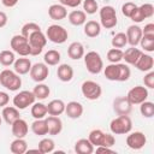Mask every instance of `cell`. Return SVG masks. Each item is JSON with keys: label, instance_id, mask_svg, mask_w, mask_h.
<instances>
[{"label": "cell", "instance_id": "obj_53", "mask_svg": "<svg viewBox=\"0 0 154 154\" xmlns=\"http://www.w3.org/2000/svg\"><path fill=\"white\" fill-rule=\"evenodd\" d=\"M6 24H7V14L0 11V28H4Z\"/></svg>", "mask_w": 154, "mask_h": 154}, {"label": "cell", "instance_id": "obj_16", "mask_svg": "<svg viewBox=\"0 0 154 154\" xmlns=\"http://www.w3.org/2000/svg\"><path fill=\"white\" fill-rule=\"evenodd\" d=\"M125 35H126V38H128V43L130 46L136 47L140 43V40L142 37V28H140L136 24H132L126 29Z\"/></svg>", "mask_w": 154, "mask_h": 154}, {"label": "cell", "instance_id": "obj_4", "mask_svg": "<svg viewBox=\"0 0 154 154\" xmlns=\"http://www.w3.org/2000/svg\"><path fill=\"white\" fill-rule=\"evenodd\" d=\"M132 129V122L129 116H118L109 123V130L114 135H126Z\"/></svg>", "mask_w": 154, "mask_h": 154}, {"label": "cell", "instance_id": "obj_6", "mask_svg": "<svg viewBox=\"0 0 154 154\" xmlns=\"http://www.w3.org/2000/svg\"><path fill=\"white\" fill-rule=\"evenodd\" d=\"M99 14H100V22L101 25L106 29H112L117 25L118 23V18H117V13H116V8L111 5H106L102 6L99 10Z\"/></svg>", "mask_w": 154, "mask_h": 154}, {"label": "cell", "instance_id": "obj_20", "mask_svg": "<svg viewBox=\"0 0 154 154\" xmlns=\"http://www.w3.org/2000/svg\"><path fill=\"white\" fill-rule=\"evenodd\" d=\"M48 16L53 20H61L67 17V10L64 5L60 4H53L48 7Z\"/></svg>", "mask_w": 154, "mask_h": 154}, {"label": "cell", "instance_id": "obj_47", "mask_svg": "<svg viewBox=\"0 0 154 154\" xmlns=\"http://www.w3.org/2000/svg\"><path fill=\"white\" fill-rule=\"evenodd\" d=\"M143 83L146 88H149V89L154 88V72L152 70L148 71V73L143 77Z\"/></svg>", "mask_w": 154, "mask_h": 154}, {"label": "cell", "instance_id": "obj_11", "mask_svg": "<svg viewBox=\"0 0 154 154\" xmlns=\"http://www.w3.org/2000/svg\"><path fill=\"white\" fill-rule=\"evenodd\" d=\"M126 99L131 105H140L148 99V89L143 85H136L128 91Z\"/></svg>", "mask_w": 154, "mask_h": 154}, {"label": "cell", "instance_id": "obj_29", "mask_svg": "<svg viewBox=\"0 0 154 154\" xmlns=\"http://www.w3.org/2000/svg\"><path fill=\"white\" fill-rule=\"evenodd\" d=\"M69 22L75 26H81L87 22V13L81 10H73L69 13Z\"/></svg>", "mask_w": 154, "mask_h": 154}, {"label": "cell", "instance_id": "obj_33", "mask_svg": "<svg viewBox=\"0 0 154 154\" xmlns=\"http://www.w3.org/2000/svg\"><path fill=\"white\" fill-rule=\"evenodd\" d=\"M32 93H34V95H35V97L37 100H45V99H47L49 96L51 89H49V87L47 84H45V83L41 82V83H37L34 87Z\"/></svg>", "mask_w": 154, "mask_h": 154}, {"label": "cell", "instance_id": "obj_49", "mask_svg": "<svg viewBox=\"0 0 154 154\" xmlns=\"http://www.w3.org/2000/svg\"><path fill=\"white\" fill-rule=\"evenodd\" d=\"M60 2L65 7H72V8H75V7L79 6L82 4V0H61Z\"/></svg>", "mask_w": 154, "mask_h": 154}, {"label": "cell", "instance_id": "obj_25", "mask_svg": "<svg viewBox=\"0 0 154 154\" xmlns=\"http://www.w3.org/2000/svg\"><path fill=\"white\" fill-rule=\"evenodd\" d=\"M58 79L61 82H70L73 78V69L69 64H60L57 69Z\"/></svg>", "mask_w": 154, "mask_h": 154}, {"label": "cell", "instance_id": "obj_32", "mask_svg": "<svg viewBox=\"0 0 154 154\" xmlns=\"http://www.w3.org/2000/svg\"><path fill=\"white\" fill-rule=\"evenodd\" d=\"M103 75L108 81H117L119 79V63L109 64L103 67Z\"/></svg>", "mask_w": 154, "mask_h": 154}, {"label": "cell", "instance_id": "obj_44", "mask_svg": "<svg viewBox=\"0 0 154 154\" xmlns=\"http://www.w3.org/2000/svg\"><path fill=\"white\" fill-rule=\"evenodd\" d=\"M130 76H131V70L128 66V64L119 63V79H118V82H125L130 78Z\"/></svg>", "mask_w": 154, "mask_h": 154}, {"label": "cell", "instance_id": "obj_23", "mask_svg": "<svg viewBox=\"0 0 154 154\" xmlns=\"http://www.w3.org/2000/svg\"><path fill=\"white\" fill-rule=\"evenodd\" d=\"M65 112V102L60 99H54L47 105V114L49 116H60Z\"/></svg>", "mask_w": 154, "mask_h": 154}, {"label": "cell", "instance_id": "obj_38", "mask_svg": "<svg viewBox=\"0 0 154 154\" xmlns=\"http://www.w3.org/2000/svg\"><path fill=\"white\" fill-rule=\"evenodd\" d=\"M141 45V48L146 52H153L154 51V35H143L142 34V37L140 40V43Z\"/></svg>", "mask_w": 154, "mask_h": 154}, {"label": "cell", "instance_id": "obj_52", "mask_svg": "<svg viewBox=\"0 0 154 154\" xmlns=\"http://www.w3.org/2000/svg\"><path fill=\"white\" fill-rule=\"evenodd\" d=\"M97 153H114V150L111 149V147H105V146H99L96 147Z\"/></svg>", "mask_w": 154, "mask_h": 154}, {"label": "cell", "instance_id": "obj_9", "mask_svg": "<svg viewBox=\"0 0 154 154\" xmlns=\"http://www.w3.org/2000/svg\"><path fill=\"white\" fill-rule=\"evenodd\" d=\"M82 95L88 100H97L102 94V88L95 81L87 79L81 85Z\"/></svg>", "mask_w": 154, "mask_h": 154}, {"label": "cell", "instance_id": "obj_12", "mask_svg": "<svg viewBox=\"0 0 154 154\" xmlns=\"http://www.w3.org/2000/svg\"><path fill=\"white\" fill-rule=\"evenodd\" d=\"M30 77L32 81L41 83L43 81L47 79L48 75H49V70H48V65L45 63H35L34 65H31V69L29 71Z\"/></svg>", "mask_w": 154, "mask_h": 154}, {"label": "cell", "instance_id": "obj_30", "mask_svg": "<svg viewBox=\"0 0 154 154\" xmlns=\"http://www.w3.org/2000/svg\"><path fill=\"white\" fill-rule=\"evenodd\" d=\"M31 131L37 136H45L48 135V126L46 123V119H35L31 124Z\"/></svg>", "mask_w": 154, "mask_h": 154}, {"label": "cell", "instance_id": "obj_35", "mask_svg": "<svg viewBox=\"0 0 154 154\" xmlns=\"http://www.w3.org/2000/svg\"><path fill=\"white\" fill-rule=\"evenodd\" d=\"M31 116L35 119H42L47 116V105L42 102H34L31 106Z\"/></svg>", "mask_w": 154, "mask_h": 154}, {"label": "cell", "instance_id": "obj_42", "mask_svg": "<svg viewBox=\"0 0 154 154\" xmlns=\"http://www.w3.org/2000/svg\"><path fill=\"white\" fill-rule=\"evenodd\" d=\"M83 10L87 14H94L96 13V11H99V4L96 0H84Z\"/></svg>", "mask_w": 154, "mask_h": 154}, {"label": "cell", "instance_id": "obj_7", "mask_svg": "<svg viewBox=\"0 0 154 154\" xmlns=\"http://www.w3.org/2000/svg\"><path fill=\"white\" fill-rule=\"evenodd\" d=\"M46 37L53 43L61 45L67 40L69 32L64 26L58 25V24H52L48 26V29L46 31Z\"/></svg>", "mask_w": 154, "mask_h": 154}, {"label": "cell", "instance_id": "obj_54", "mask_svg": "<svg viewBox=\"0 0 154 154\" xmlns=\"http://www.w3.org/2000/svg\"><path fill=\"white\" fill-rule=\"evenodd\" d=\"M18 1L19 0H1V2H2V5L5 7H13V6L17 5Z\"/></svg>", "mask_w": 154, "mask_h": 154}, {"label": "cell", "instance_id": "obj_19", "mask_svg": "<svg viewBox=\"0 0 154 154\" xmlns=\"http://www.w3.org/2000/svg\"><path fill=\"white\" fill-rule=\"evenodd\" d=\"M134 66H135L137 70H140V71L148 72V71H150V70L153 69V66H154V59H153V57H152L150 54H146V53L142 52L141 57L138 58V60L136 61V64H135Z\"/></svg>", "mask_w": 154, "mask_h": 154}, {"label": "cell", "instance_id": "obj_56", "mask_svg": "<svg viewBox=\"0 0 154 154\" xmlns=\"http://www.w3.org/2000/svg\"><path fill=\"white\" fill-rule=\"evenodd\" d=\"M60 1H61V0H60Z\"/></svg>", "mask_w": 154, "mask_h": 154}, {"label": "cell", "instance_id": "obj_37", "mask_svg": "<svg viewBox=\"0 0 154 154\" xmlns=\"http://www.w3.org/2000/svg\"><path fill=\"white\" fill-rule=\"evenodd\" d=\"M14 60H16V55H14L13 51L5 49V51L0 52V64L2 66H11V65H13Z\"/></svg>", "mask_w": 154, "mask_h": 154}, {"label": "cell", "instance_id": "obj_2", "mask_svg": "<svg viewBox=\"0 0 154 154\" xmlns=\"http://www.w3.org/2000/svg\"><path fill=\"white\" fill-rule=\"evenodd\" d=\"M88 140L91 142L94 147L105 146V147H112L116 143V138L112 134H106L100 129H94L89 132Z\"/></svg>", "mask_w": 154, "mask_h": 154}, {"label": "cell", "instance_id": "obj_26", "mask_svg": "<svg viewBox=\"0 0 154 154\" xmlns=\"http://www.w3.org/2000/svg\"><path fill=\"white\" fill-rule=\"evenodd\" d=\"M84 46L81 42H72L67 47V55L72 60H78L84 55Z\"/></svg>", "mask_w": 154, "mask_h": 154}, {"label": "cell", "instance_id": "obj_18", "mask_svg": "<svg viewBox=\"0 0 154 154\" xmlns=\"http://www.w3.org/2000/svg\"><path fill=\"white\" fill-rule=\"evenodd\" d=\"M83 105L77 101H70L67 105H65V113L71 119H78L83 114Z\"/></svg>", "mask_w": 154, "mask_h": 154}, {"label": "cell", "instance_id": "obj_39", "mask_svg": "<svg viewBox=\"0 0 154 154\" xmlns=\"http://www.w3.org/2000/svg\"><path fill=\"white\" fill-rule=\"evenodd\" d=\"M140 112L144 118H152L154 116V103L150 101H143L140 103Z\"/></svg>", "mask_w": 154, "mask_h": 154}, {"label": "cell", "instance_id": "obj_5", "mask_svg": "<svg viewBox=\"0 0 154 154\" xmlns=\"http://www.w3.org/2000/svg\"><path fill=\"white\" fill-rule=\"evenodd\" d=\"M28 41L30 45V55H38L47 45V37L46 34L42 32V30L31 32L28 36Z\"/></svg>", "mask_w": 154, "mask_h": 154}, {"label": "cell", "instance_id": "obj_45", "mask_svg": "<svg viewBox=\"0 0 154 154\" xmlns=\"http://www.w3.org/2000/svg\"><path fill=\"white\" fill-rule=\"evenodd\" d=\"M136 7H137V5L134 4V2H131V1H128V2L123 4V6H122V13H123V16L130 18V16L132 14V12L135 11Z\"/></svg>", "mask_w": 154, "mask_h": 154}, {"label": "cell", "instance_id": "obj_10", "mask_svg": "<svg viewBox=\"0 0 154 154\" xmlns=\"http://www.w3.org/2000/svg\"><path fill=\"white\" fill-rule=\"evenodd\" d=\"M36 97L32 91L30 90H22L17 93L13 97V106L17 107L18 109H25L26 107L31 106L35 102Z\"/></svg>", "mask_w": 154, "mask_h": 154}, {"label": "cell", "instance_id": "obj_22", "mask_svg": "<svg viewBox=\"0 0 154 154\" xmlns=\"http://www.w3.org/2000/svg\"><path fill=\"white\" fill-rule=\"evenodd\" d=\"M1 118L7 123V124H12L14 120H17L18 118H20V114H19V109L14 106H5L2 108V112H1Z\"/></svg>", "mask_w": 154, "mask_h": 154}, {"label": "cell", "instance_id": "obj_21", "mask_svg": "<svg viewBox=\"0 0 154 154\" xmlns=\"http://www.w3.org/2000/svg\"><path fill=\"white\" fill-rule=\"evenodd\" d=\"M31 61L29 58H25V57H22V58H18L14 60L13 63V69L14 71L20 76V75H26L29 73L30 69H31Z\"/></svg>", "mask_w": 154, "mask_h": 154}, {"label": "cell", "instance_id": "obj_14", "mask_svg": "<svg viewBox=\"0 0 154 154\" xmlns=\"http://www.w3.org/2000/svg\"><path fill=\"white\" fill-rule=\"evenodd\" d=\"M113 111L118 116H129L132 111V105L126 96H117L113 100Z\"/></svg>", "mask_w": 154, "mask_h": 154}, {"label": "cell", "instance_id": "obj_51", "mask_svg": "<svg viewBox=\"0 0 154 154\" xmlns=\"http://www.w3.org/2000/svg\"><path fill=\"white\" fill-rule=\"evenodd\" d=\"M142 34L143 35H154V24L153 23L146 24L144 28L142 29Z\"/></svg>", "mask_w": 154, "mask_h": 154}, {"label": "cell", "instance_id": "obj_27", "mask_svg": "<svg viewBox=\"0 0 154 154\" xmlns=\"http://www.w3.org/2000/svg\"><path fill=\"white\" fill-rule=\"evenodd\" d=\"M75 152L77 154H91L94 152V146L88 138H79L75 143Z\"/></svg>", "mask_w": 154, "mask_h": 154}, {"label": "cell", "instance_id": "obj_31", "mask_svg": "<svg viewBox=\"0 0 154 154\" xmlns=\"http://www.w3.org/2000/svg\"><path fill=\"white\" fill-rule=\"evenodd\" d=\"M10 150L13 154H24L28 152V143L24 138H17L13 140L10 144Z\"/></svg>", "mask_w": 154, "mask_h": 154}, {"label": "cell", "instance_id": "obj_28", "mask_svg": "<svg viewBox=\"0 0 154 154\" xmlns=\"http://www.w3.org/2000/svg\"><path fill=\"white\" fill-rule=\"evenodd\" d=\"M101 32V24L96 20H88L84 23V34L90 37L94 38L96 36H99Z\"/></svg>", "mask_w": 154, "mask_h": 154}, {"label": "cell", "instance_id": "obj_43", "mask_svg": "<svg viewBox=\"0 0 154 154\" xmlns=\"http://www.w3.org/2000/svg\"><path fill=\"white\" fill-rule=\"evenodd\" d=\"M37 30H41L40 25L37 23H34V22H29V23H25L23 26H22V35L25 36L28 38V36L34 32V31H37Z\"/></svg>", "mask_w": 154, "mask_h": 154}, {"label": "cell", "instance_id": "obj_55", "mask_svg": "<svg viewBox=\"0 0 154 154\" xmlns=\"http://www.w3.org/2000/svg\"><path fill=\"white\" fill-rule=\"evenodd\" d=\"M1 122H2V118H1V116H0V125H1Z\"/></svg>", "mask_w": 154, "mask_h": 154}, {"label": "cell", "instance_id": "obj_24", "mask_svg": "<svg viewBox=\"0 0 154 154\" xmlns=\"http://www.w3.org/2000/svg\"><path fill=\"white\" fill-rule=\"evenodd\" d=\"M142 51L136 48L135 46H131L130 48H128L125 52H123V59L125 60V64L128 65H135L136 61L138 60V58L141 57Z\"/></svg>", "mask_w": 154, "mask_h": 154}, {"label": "cell", "instance_id": "obj_46", "mask_svg": "<svg viewBox=\"0 0 154 154\" xmlns=\"http://www.w3.org/2000/svg\"><path fill=\"white\" fill-rule=\"evenodd\" d=\"M138 7H140V10L143 13V16H144L146 19L153 17V14H154V6L152 4H148L147 2V4H143V5L138 6Z\"/></svg>", "mask_w": 154, "mask_h": 154}, {"label": "cell", "instance_id": "obj_36", "mask_svg": "<svg viewBox=\"0 0 154 154\" xmlns=\"http://www.w3.org/2000/svg\"><path fill=\"white\" fill-rule=\"evenodd\" d=\"M54 147H55V143L52 138H42L40 142H38V152L41 154H47V153H52L54 152Z\"/></svg>", "mask_w": 154, "mask_h": 154}, {"label": "cell", "instance_id": "obj_17", "mask_svg": "<svg viewBox=\"0 0 154 154\" xmlns=\"http://www.w3.org/2000/svg\"><path fill=\"white\" fill-rule=\"evenodd\" d=\"M47 126H48V134L52 136L59 135L63 130V122L59 118V116H48L45 118Z\"/></svg>", "mask_w": 154, "mask_h": 154}, {"label": "cell", "instance_id": "obj_41", "mask_svg": "<svg viewBox=\"0 0 154 154\" xmlns=\"http://www.w3.org/2000/svg\"><path fill=\"white\" fill-rule=\"evenodd\" d=\"M123 59V51L120 48H111L107 52V60L112 64L116 63H120V60Z\"/></svg>", "mask_w": 154, "mask_h": 154}, {"label": "cell", "instance_id": "obj_1", "mask_svg": "<svg viewBox=\"0 0 154 154\" xmlns=\"http://www.w3.org/2000/svg\"><path fill=\"white\" fill-rule=\"evenodd\" d=\"M0 84L10 91H17L22 87V78L14 70L5 69L0 72Z\"/></svg>", "mask_w": 154, "mask_h": 154}, {"label": "cell", "instance_id": "obj_40", "mask_svg": "<svg viewBox=\"0 0 154 154\" xmlns=\"http://www.w3.org/2000/svg\"><path fill=\"white\" fill-rule=\"evenodd\" d=\"M111 43H112V47H114V48H124L128 45V38H126L125 32H118V34H116L113 36Z\"/></svg>", "mask_w": 154, "mask_h": 154}, {"label": "cell", "instance_id": "obj_3", "mask_svg": "<svg viewBox=\"0 0 154 154\" xmlns=\"http://www.w3.org/2000/svg\"><path fill=\"white\" fill-rule=\"evenodd\" d=\"M83 58H84V65L89 73L97 75L103 70V61L101 55L97 52L90 51L87 54H84Z\"/></svg>", "mask_w": 154, "mask_h": 154}, {"label": "cell", "instance_id": "obj_13", "mask_svg": "<svg viewBox=\"0 0 154 154\" xmlns=\"http://www.w3.org/2000/svg\"><path fill=\"white\" fill-rule=\"evenodd\" d=\"M147 143V137L142 131H134L129 132L126 137V144L129 148L134 150H140L142 149Z\"/></svg>", "mask_w": 154, "mask_h": 154}, {"label": "cell", "instance_id": "obj_8", "mask_svg": "<svg viewBox=\"0 0 154 154\" xmlns=\"http://www.w3.org/2000/svg\"><path fill=\"white\" fill-rule=\"evenodd\" d=\"M10 46H11L12 51L14 53L19 54L20 57H28V55H30V45H29V41L22 34L12 36V38L10 41Z\"/></svg>", "mask_w": 154, "mask_h": 154}, {"label": "cell", "instance_id": "obj_48", "mask_svg": "<svg viewBox=\"0 0 154 154\" xmlns=\"http://www.w3.org/2000/svg\"><path fill=\"white\" fill-rule=\"evenodd\" d=\"M130 19H131L132 22H135V23H141V22H143V20L146 19V18H144L143 13L141 12L140 7L137 6V7L135 8V11L132 12V14L130 16Z\"/></svg>", "mask_w": 154, "mask_h": 154}, {"label": "cell", "instance_id": "obj_50", "mask_svg": "<svg viewBox=\"0 0 154 154\" xmlns=\"http://www.w3.org/2000/svg\"><path fill=\"white\" fill-rule=\"evenodd\" d=\"M10 101V96L6 91H0V107H5Z\"/></svg>", "mask_w": 154, "mask_h": 154}, {"label": "cell", "instance_id": "obj_15", "mask_svg": "<svg viewBox=\"0 0 154 154\" xmlns=\"http://www.w3.org/2000/svg\"><path fill=\"white\" fill-rule=\"evenodd\" d=\"M11 131H12V135L14 137H17V138H24L28 135V131H29L28 123L24 119L18 118L17 120H14L11 124Z\"/></svg>", "mask_w": 154, "mask_h": 154}, {"label": "cell", "instance_id": "obj_34", "mask_svg": "<svg viewBox=\"0 0 154 154\" xmlns=\"http://www.w3.org/2000/svg\"><path fill=\"white\" fill-rule=\"evenodd\" d=\"M60 59H61V55L58 51L55 49H49L48 52L45 53V57H43V60H45V64H47L48 66H54V65H58L60 63Z\"/></svg>", "mask_w": 154, "mask_h": 154}]
</instances>
